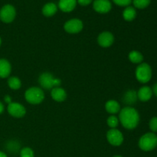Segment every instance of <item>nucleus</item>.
<instances>
[{
    "mask_svg": "<svg viewBox=\"0 0 157 157\" xmlns=\"http://www.w3.org/2000/svg\"><path fill=\"white\" fill-rule=\"evenodd\" d=\"M119 121L127 130H133L140 123V114L137 110L130 106L124 107L120 111Z\"/></svg>",
    "mask_w": 157,
    "mask_h": 157,
    "instance_id": "1",
    "label": "nucleus"
},
{
    "mask_svg": "<svg viewBox=\"0 0 157 157\" xmlns=\"http://www.w3.org/2000/svg\"><path fill=\"white\" fill-rule=\"evenodd\" d=\"M138 145L143 151H152L157 147V135L153 132L145 133L140 138Z\"/></svg>",
    "mask_w": 157,
    "mask_h": 157,
    "instance_id": "2",
    "label": "nucleus"
},
{
    "mask_svg": "<svg viewBox=\"0 0 157 157\" xmlns=\"http://www.w3.org/2000/svg\"><path fill=\"white\" fill-rule=\"evenodd\" d=\"M25 98L29 104H39L44 101V94L40 87H32L28 89L25 93Z\"/></svg>",
    "mask_w": 157,
    "mask_h": 157,
    "instance_id": "3",
    "label": "nucleus"
},
{
    "mask_svg": "<svg viewBox=\"0 0 157 157\" xmlns=\"http://www.w3.org/2000/svg\"><path fill=\"white\" fill-rule=\"evenodd\" d=\"M38 83L44 89L49 90L55 87H58L61 84V81L58 78H55L51 73L44 72L38 78Z\"/></svg>",
    "mask_w": 157,
    "mask_h": 157,
    "instance_id": "4",
    "label": "nucleus"
},
{
    "mask_svg": "<svg viewBox=\"0 0 157 157\" xmlns=\"http://www.w3.org/2000/svg\"><path fill=\"white\" fill-rule=\"evenodd\" d=\"M136 78L139 82L146 84L151 80L152 68L147 63H141L136 69Z\"/></svg>",
    "mask_w": 157,
    "mask_h": 157,
    "instance_id": "5",
    "label": "nucleus"
},
{
    "mask_svg": "<svg viewBox=\"0 0 157 157\" xmlns=\"http://www.w3.org/2000/svg\"><path fill=\"white\" fill-rule=\"evenodd\" d=\"M16 15L15 7L12 5H6L0 9V19L5 23H11Z\"/></svg>",
    "mask_w": 157,
    "mask_h": 157,
    "instance_id": "6",
    "label": "nucleus"
},
{
    "mask_svg": "<svg viewBox=\"0 0 157 157\" xmlns=\"http://www.w3.org/2000/svg\"><path fill=\"white\" fill-rule=\"evenodd\" d=\"M107 140L112 146L119 147L124 142V136L117 129H110L107 133Z\"/></svg>",
    "mask_w": 157,
    "mask_h": 157,
    "instance_id": "7",
    "label": "nucleus"
},
{
    "mask_svg": "<svg viewBox=\"0 0 157 157\" xmlns=\"http://www.w3.org/2000/svg\"><path fill=\"white\" fill-rule=\"evenodd\" d=\"M7 110L9 114L15 118H21L25 115V107L17 102H11L8 104Z\"/></svg>",
    "mask_w": 157,
    "mask_h": 157,
    "instance_id": "8",
    "label": "nucleus"
},
{
    "mask_svg": "<svg viewBox=\"0 0 157 157\" xmlns=\"http://www.w3.org/2000/svg\"><path fill=\"white\" fill-rule=\"evenodd\" d=\"M84 25L81 20L78 18H73L66 21L64 25V30L70 34H76L81 32Z\"/></svg>",
    "mask_w": 157,
    "mask_h": 157,
    "instance_id": "9",
    "label": "nucleus"
},
{
    "mask_svg": "<svg viewBox=\"0 0 157 157\" xmlns=\"http://www.w3.org/2000/svg\"><path fill=\"white\" fill-rule=\"evenodd\" d=\"M98 42L100 46L103 48H108L114 42V36L111 32H101L98 37Z\"/></svg>",
    "mask_w": 157,
    "mask_h": 157,
    "instance_id": "10",
    "label": "nucleus"
},
{
    "mask_svg": "<svg viewBox=\"0 0 157 157\" xmlns=\"http://www.w3.org/2000/svg\"><path fill=\"white\" fill-rule=\"evenodd\" d=\"M93 8L98 13L105 14L111 10L112 5L109 0H95Z\"/></svg>",
    "mask_w": 157,
    "mask_h": 157,
    "instance_id": "11",
    "label": "nucleus"
},
{
    "mask_svg": "<svg viewBox=\"0 0 157 157\" xmlns=\"http://www.w3.org/2000/svg\"><path fill=\"white\" fill-rule=\"evenodd\" d=\"M153 96V90L151 87L148 86H144L140 87L137 91V98L140 101L143 102H147L150 101Z\"/></svg>",
    "mask_w": 157,
    "mask_h": 157,
    "instance_id": "12",
    "label": "nucleus"
},
{
    "mask_svg": "<svg viewBox=\"0 0 157 157\" xmlns=\"http://www.w3.org/2000/svg\"><path fill=\"white\" fill-rule=\"evenodd\" d=\"M51 96L52 99L55 100L57 102H63L67 98V93L64 89L60 87H55L52 89Z\"/></svg>",
    "mask_w": 157,
    "mask_h": 157,
    "instance_id": "13",
    "label": "nucleus"
},
{
    "mask_svg": "<svg viewBox=\"0 0 157 157\" xmlns=\"http://www.w3.org/2000/svg\"><path fill=\"white\" fill-rule=\"evenodd\" d=\"M12 71V66L7 59H0V78H6L10 75Z\"/></svg>",
    "mask_w": 157,
    "mask_h": 157,
    "instance_id": "14",
    "label": "nucleus"
},
{
    "mask_svg": "<svg viewBox=\"0 0 157 157\" xmlns=\"http://www.w3.org/2000/svg\"><path fill=\"white\" fill-rule=\"evenodd\" d=\"M76 5L77 0H60L58 7L62 12H70L75 9Z\"/></svg>",
    "mask_w": 157,
    "mask_h": 157,
    "instance_id": "15",
    "label": "nucleus"
},
{
    "mask_svg": "<svg viewBox=\"0 0 157 157\" xmlns=\"http://www.w3.org/2000/svg\"><path fill=\"white\" fill-rule=\"evenodd\" d=\"M137 92L134 90H129L123 96V101L127 105H133L137 101Z\"/></svg>",
    "mask_w": 157,
    "mask_h": 157,
    "instance_id": "16",
    "label": "nucleus"
},
{
    "mask_svg": "<svg viewBox=\"0 0 157 157\" xmlns=\"http://www.w3.org/2000/svg\"><path fill=\"white\" fill-rule=\"evenodd\" d=\"M105 109L107 113L110 114H115L121 111V105L117 101L110 100L106 103Z\"/></svg>",
    "mask_w": 157,
    "mask_h": 157,
    "instance_id": "17",
    "label": "nucleus"
},
{
    "mask_svg": "<svg viewBox=\"0 0 157 157\" xmlns=\"http://www.w3.org/2000/svg\"><path fill=\"white\" fill-rule=\"evenodd\" d=\"M58 11V7L55 3L49 2L47 3L42 8V13L44 16L51 17L53 16Z\"/></svg>",
    "mask_w": 157,
    "mask_h": 157,
    "instance_id": "18",
    "label": "nucleus"
},
{
    "mask_svg": "<svg viewBox=\"0 0 157 157\" xmlns=\"http://www.w3.org/2000/svg\"><path fill=\"white\" fill-rule=\"evenodd\" d=\"M136 16V9L131 6H127L123 12V17L127 21H131L135 19Z\"/></svg>",
    "mask_w": 157,
    "mask_h": 157,
    "instance_id": "19",
    "label": "nucleus"
},
{
    "mask_svg": "<svg viewBox=\"0 0 157 157\" xmlns=\"http://www.w3.org/2000/svg\"><path fill=\"white\" fill-rule=\"evenodd\" d=\"M129 59L133 64H141L144 61V55L138 51H132L129 53Z\"/></svg>",
    "mask_w": 157,
    "mask_h": 157,
    "instance_id": "20",
    "label": "nucleus"
},
{
    "mask_svg": "<svg viewBox=\"0 0 157 157\" xmlns=\"http://www.w3.org/2000/svg\"><path fill=\"white\" fill-rule=\"evenodd\" d=\"M8 85L12 90H18L21 87V82L17 77H11L8 79Z\"/></svg>",
    "mask_w": 157,
    "mask_h": 157,
    "instance_id": "21",
    "label": "nucleus"
},
{
    "mask_svg": "<svg viewBox=\"0 0 157 157\" xmlns=\"http://www.w3.org/2000/svg\"><path fill=\"white\" fill-rule=\"evenodd\" d=\"M7 147V150L9 152H12V153H16L18 151V150L20 149V144L19 143L17 142V141L11 140L6 145Z\"/></svg>",
    "mask_w": 157,
    "mask_h": 157,
    "instance_id": "22",
    "label": "nucleus"
},
{
    "mask_svg": "<svg viewBox=\"0 0 157 157\" xmlns=\"http://www.w3.org/2000/svg\"><path fill=\"white\" fill-rule=\"evenodd\" d=\"M133 3L136 8L143 9L150 4V0H133Z\"/></svg>",
    "mask_w": 157,
    "mask_h": 157,
    "instance_id": "23",
    "label": "nucleus"
},
{
    "mask_svg": "<svg viewBox=\"0 0 157 157\" xmlns=\"http://www.w3.org/2000/svg\"><path fill=\"white\" fill-rule=\"evenodd\" d=\"M119 122L120 121L119 120H118V118L116 116H114V115H111V116L109 117L107 120V125H108L111 129L116 128L118 126V124H119Z\"/></svg>",
    "mask_w": 157,
    "mask_h": 157,
    "instance_id": "24",
    "label": "nucleus"
},
{
    "mask_svg": "<svg viewBox=\"0 0 157 157\" xmlns=\"http://www.w3.org/2000/svg\"><path fill=\"white\" fill-rule=\"evenodd\" d=\"M34 151L29 147H25L20 150V157H34Z\"/></svg>",
    "mask_w": 157,
    "mask_h": 157,
    "instance_id": "25",
    "label": "nucleus"
},
{
    "mask_svg": "<svg viewBox=\"0 0 157 157\" xmlns=\"http://www.w3.org/2000/svg\"><path fill=\"white\" fill-rule=\"evenodd\" d=\"M149 127L153 133L157 132V117H153L149 122Z\"/></svg>",
    "mask_w": 157,
    "mask_h": 157,
    "instance_id": "26",
    "label": "nucleus"
},
{
    "mask_svg": "<svg viewBox=\"0 0 157 157\" xmlns=\"http://www.w3.org/2000/svg\"><path fill=\"white\" fill-rule=\"evenodd\" d=\"M113 2L119 6H128L133 0H113Z\"/></svg>",
    "mask_w": 157,
    "mask_h": 157,
    "instance_id": "27",
    "label": "nucleus"
},
{
    "mask_svg": "<svg viewBox=\"0 0 157 157\" xmlns=\"http://www.w3.org/2000/svg\"><path fill=\"white\" fill-rule=\"evenodd\" d=\"M77 2H78V4H80L81 6H88L89 4H90L92 0H77Z\"/></svg>",
    "mask_w": 157,
    "mask_h": 157,
    "instance_id": "28",
    "label": "nucleus"
},
{
    "mask_svg": "<svg viewBox=\"0 0 157 157\" xmlns=\"http://www.w3.org/2000/svg\"><path fill=\"white\" fill-rule=\"evenodd\" d=\"M4 100H5V102L7 103L8 104H10V103L12 102V99H11V97L9 96V95H6V96H5Z\"/></svg>",
    "mask_w": 157,
    "mask_h": 157,
    "instance_id": "29",
    "label": "nucleus"
},
{
    "mask_svg": "<svg viewBox=\"0 0 157 157\" xmlns=\"http://www.w3.org/2000/svg\"><path fill=\"white\" fill-rule=\"evenodd\" d=\"M152 90H153V94H154L157 97V83H156V84L153 85Z\"/></svg>",
    "mask_w": 157,
    "mask_h": 157,
    "instance_id": "30",
    "label": "nucleus"
},
{
    "mask_svg": "<svg viewBox=\"0 0 157 157\" xmlns=\"http://www.w3.org/2000/svg\"><path fill=\"white\" fill-rule=\"evenodd\" d=\"M3 111H4V105H3L2 103L0 101V114H1Z\"/></svg>",
    "mask_w": 157,
    "mask_h": 157,
    "instance_id": "31",
    "label": "nucleus"
},
{
    "mask_svg": "<svg viewBox=\"0 0 157 157\" xmlns=\"http://www.w3.org/2000/svg\"><path fill=\"white\" fill-rule=\"evenodd\" d=\"M0 157H7V155H6L4 152L0 151Z\"/></svg>",
    "mask_w": 157,
    "mask_h": 157,
    "instance_id": "32",
    "label": "nucleus"
},
{
    "mask_svg": "<svg viewBox=\"0 0 157 157\" xmlns=\"http://www.w3.org/2000/svg\"><path fill=\"white\" fill-rule=\"evenodd\" d=\"M113 157H123V156H119V155H116V156H113Z\"/></svg>",
    "mask_w": 157,
    "mask_h": 157,
    "instance_id": "33",
    "label": "nucleus"
},
{
    "mask_svg": "<svg viewBox=\"0 0 157 157\" xmlns=\"http://www.w3.org/2000/svg\"><path fill=\"white\" fill-rule=\"evenodd\" d=\"M1 44H2V39L1 38H0V46H1Z\"/></svg>",
    "mask_w": 157,
    "mask_h": 157,
    "instance_id": "34",
    "label": "nucleus"
}]
</instances>
